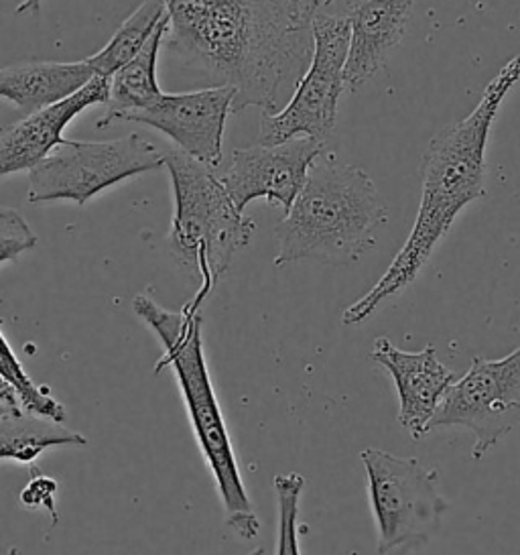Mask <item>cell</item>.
Segmentation results:
<instances>
[{"label":"cell","mask_w":520,"mask_h":555,"mask_svg":"<svg viewBox=\"0 0 520 555\" xmlns=\"http://www.w3.org/2000/svg\"><path fill=\"white\" fill-rule=\"evenodd\" d=\"M167 46L211 86L234 90V113H278L308 69L324 0H162Z\"/></svg>","instance_id":"6da1fadb"},{"label":"cell","mask_w":520,"mask_h":555,"mask_svg":"<svg viewBox=\"0 0 520 555\" xmlns=\"http://www.w3.org/2000/svg\"><path fill=\"white\" fill-rule=\"evenodd\" d=\"M520 82V55L508 60L490 80L476 108L466 118L443 127L422 153L421 204L403 248L356 304L343 311L341 322H366L390 297L401 295L419 278L439 243L450 234L459 212L486 194V149L492 125L508 92Z\"/></svg>","instance_id":"7a4b0ae2"},{"label":"cell","mask_w":520,"mask_h":555,"mask_svg":"<svg viewBox=\"0 0 520 555\" xmlns=\"http://www.w3.org/2000/svg\"><path fill=\"white\" fill-rule=\"evenodd\" d=\"M132 310L161 343L162 357L155 373L169 366L178 376L195 440L202 456L206 457L224 506V521L244 541L259 538V517L244 487L204 354L202 304L192 299L183 310L169 311L148 295H136L132 299Z\"/></svg>","instance_id":"3957f363"},{"label":"cell","mask_w":520,"mask_h":555,"mask_svg":"<svg viewBox=\"0 0 520 555\" xmlns=\"http://www.w3.org/2000/svg\"><path fill=\"white\" fill-rule=\"evenodd\" d=\"M387 218V202L373 178L360 167L338 164L325 151L276 227L275 264H352L373 248L376 230Z\"/></svg>","instance_id":"277c9868"},{"label":"cell","mask_w":520,"mask_h":555,"mask_svg":"<svg viewBox=\"0 0 520 555\" xmlns=\"http://www.w3.org/2000/svg\"><path fill=\"white\" fill-rule=\"evenodd\" d=\"M173 188L169 246L178 261L199 279L195 301L204 306L238 250L250 245L257 224L227 196L213 169L181 151L162 157Z\"/></svg>","instance_id":"5b68a950"},{"label":"cell","mask_w":520,"mask_h":555,"mask_svg":"<svg viewBox=\"0 0 520 555\" xmlns=\"http://www.w3.org/2000/svg\"><path fill=\"white\" fill-rule=\"evenodd\" d=\"M159 149L139 132L116 141H67L29 171V202L72 199L86 206L120 181L162 167Z\"/></svg>","instance_id":"8992f818"},{"label":"cell","mask_w":520,"mask_h":555,"mask_svg":"<svg viewBox=\"0 0 520 555\" xmlns=\"http://www.w3.org/2000/svg\"><path fill=\"white\" fill-rule=\"evenodd\" d=\"M360 460L368 480L378 554H389L406 541L425 545L441 529L447 511L438 473L422 468L417 457L394 456L376 448L362 450Z\"/></svg>","instance_id":"52a82bcc"},{"label":"cell","mask_w":520,"mask_h":555,"mask_svg":"<svg viewBox=\"0 0 520 555\" xmlns=\"http://www.w3.org/2000/svg\"><path fill=\"white\" fill-rule=\"evenodd\" d=\"M348 43V18L322 13L315 17L308 69L278 113L260 115V145H278L295 137L327 141L336 127L338 102L346 90Z\"/></svg>","instance_id":"ba28073f"},{"label":"cell","mask_w":520,"mask_h":555,"mask_svg":"<svg viewBox=\"0 0 520 555\" xmlns=\"http://www.w3.org/2000/svg\"><path fill=\"white\" fill-rule=\"evenodd\" d=\"M520 425V346L498 360H471L470 371L455 378L427 431L466 427L473 434V460L487 452Z\"/></svg>","instance_id":"9c48e42d"},{"label":"cell","mask_w":520,"mask_h":555,"mask_svg":"<svg viewBox=\"0 0 520 555\" xmlns=\"http://www.w3.org/2000/svg\"><path fill=\"white\" fill-rule=\"evenodd\" d=\"M234 113V90L230 86H208L194 92H162L151 106L130 113L104 116L98 129H106L113 120L146 125L167 134L178 151L195 162L216 169L222 164V145L227 116Z\"/></svg>","instance_id":"30bf717a"},{"label":"cell","mask_w":520,"mask_h":555,"mask_svg":"<svg viewBox=\"0 0 520 555\" xmlns=\"http://www.w3.org/2000/svg\"><path fill=\"white\" fill-rule=\"evenodd\" d=\"M325 151V141L309 137H295L278 145L234 149L232 164L220 180L240 212L255 199H266L287 212L306 185L309 169Z\"/></svg>","instance_id":"8fae6325"},{"label":"cell","mask_w":520,"mask_h":555,"mask_svg":"<svg viewBox=\"0 0 520 555\" xmlns=\"http://www.w3.org/2000/svg\"><path fill=\"white\" fill-rule=\"evenodd\" d=\"M373 359L385 366L394 380L399 422L411 438L421 440L429 434L427 425L457 376L439 362L438 350L431 344L419 352H406L389 338H376Z\"/></svg>","instance_id":"7c38bea8"},{"label":"cell","mask_w":520,"mask_h":555,"mask_svg":"<svg viewBox=\"0 0 520 555\" xmlns=\"http://www.w3.org/2000/svg\"><path fill=\"white\" fill-rule=\"evenodd\" d=\"M110 80L113 78L94 76L69 99L27 115L0 131V178L31 171L41 164L53 149L64 143V131L76 116L90 106L108 104Z\"/></svg>","instance_id":"4fadbf2b"},{"label":"cell","mask_w":520,"mask_h":555,"mask_svg":"<svg viewBox=\"0 0 520 555\" xmlns=\"http://www.w3.org/2000/svg\"><path fill=\"white\" fill-rule=\"evenodd\" d=\"M415 0H354L346 15L350 43L343 67L346 90L358 92L385 66L405 37Z\"/></svg>","instance_id":"5bb4252c"},{"label":"cell","mask_w":520,"mask_h":555,"mask_svg":"<svg viewBox=\"0 0 520 555\" xmlns=\"http://www.w3.org/2000/svg\"><path fill=\"white\" fill-rule=\"evenodd\" d=\"M94 69L83 62H27L0 67V99L13 102L25 115L76 94L94 78Z\"/></svg>","instance_id":"9a60e30c"},{"label":"cell","mask_w":520,"mask_h":555,"mask_svg":"<svg viewBox=\"0 0 520 555\" xmlns=\"http://www.w3.org/2000/svg\"><path fill=\"white\" fill-rule=\"evenodd\" d=\"M83 448L88 438L64 424L27 413L25 409L0 417V462L29 464L49 448Z\"/></svg>","instance_id":"2e32d148"},{"label":"cell","mask_w":520,"mask_h":555,"mask_svg":"<svg viewBox=\"0 0 520 555\" xmlns=\"http://www.w3.org/2000/svg\"><path fill=\"white\" fill-rule=\"evenodd\" d=\"M167 29L169 18L165 15L157 29L146 39L143 50L114 74L106 116L141 111L161 96V86L157 82V62L167 39Z\"/></svg>","instance_id":"e0dca14e"},{"label":"cell","mask_w":520,"mask_h":555,"mask_svg":"<svg viewBox=\"0 0 520 555\" xmlns=\"http://www.w3.org/2000/svg\"><path fill=\"white\" fill-rule=\"evenodd\" d=\"M162 0H145L132 15H130L120 29L114 34L113 39L102 50L90 55L86 62L94 69L96 76L113 78L114 74L143 50L146 39L157 29V25L165 17Z\"/></svg>","instance_id":"ac0fdd59"},{"label":"cell","mask_w":520,"mask_h":555,"mask_svg":"<svg viewBox=\"0 0 520 555\" xmlns=\"http://www.w3.org/2000/svg\"><path fill=\"white\" fill-rule=\"evenodd\" d=\"M0 378L15 389L21 408L27 413L64 424L67 417L64 405L51 395L49 387L37 385L31 376L27 375V371L23 369L21 360L16 359L11 344L6 343L2 332H0Z\"/></svg>","instance_id":"d6986e66"},{"label":"cell","mask_w":520,"mask_h":555,"mask_svg":"<svg viewBox=\"0 0 520 555\" xmlns=\"http://www.w3.org/2000/svg\"><path fill=\"white\" fill-rule=\"evenodd\" d=\"M306 489L301 474H276L275 492L278 505L276 555H301L299 552V503Z\"/></svg>","instance_id":"ffe728a7"},{"label":"cell","mask_w":520,"mask_h":555,"mask_svg":"<svg viewBox=\"0 0 520 555\" xmlns=\"http://www.w3.org/2000/svg\"><path fill=\"white\" fill-rule=\"evenodd\" d=\"M37 245V236L21 214L0 206V264L15 261Z\"/></svg>","instance_id":"44dd1931"},{"label":"cell","mask_w":520,"mask_h":555,"mask_svg":"<svg viewBox=\"0 0 520 555\" xmlns=\"http://www.w3.org/2000/svg\"><path fill=\"white\" fill-rule=\"evenodd\" d=\"M55 494H57V480L51 478L48 474L41 473L39 468L31 466V480L21 492V503L27 506V508H43L46 513L51 515V525L53 527L60 521L57 505H55Z\"/></svg>","instance_id":"7402d4cb"},{"label":"cell","mask_w":520,"mask_h":555,"mask_svg":"<svg viewBox=\"0 0 520 555\" xmlns=\"http://www.w3.org/2000/svg\"><path fill=\"white\" fill-rule=\"evenodd\" d=\"M18 411H23V408H21V401L16 397L15 389L0 378V417L18 413Z\"/></svg>","instance_id":"603a6c76"},{"label":"cell","mask_w":520,"mask_h":555,"mask_svg":"<svg viewBox=\"0 0 520 555\" xmlns=\"http://www.w3.org/2000/svg\"><path fill=\"white\" fill-rule=\"evenodd\" d=\"M417 547H421V543H417V541H406L403 545L390 550L389 554L385 555H408L413 550H417Z\"/></svg>","instance_id":"cb8c5ba5"},{"label":"cell","mask_w":520,"mask_h":555,"mask_svg":"<svg viewBox=\"0 0 520 555\" xmlns=\"http://www.w3.org/2000/svg\"><path fill=\"white\" fill-rule=\"evenodd\" d=\"M6 555H18V550H16V547H11V550H9V554Z\"/></svg>","instance_id":"d4e9b609"},{"label":"cell","mask_w":520,"mask_h":555,"mask_svg":"<svg viewBox=\"0 0 520 555\" xmlns=\"http://www.w3.org/2000/svg\"><path fill=\"white\" fill-rule=\"evenodd\" d=\"M334 2H336V0H324L325 7H329V4H334Z\"/></svg>","instance_id":"484cf974"}]
</instances>
